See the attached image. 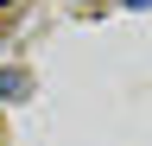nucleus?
Returning <instances> with one entry per match:
<instances>
[{
	"label": "nucleus",
	"instance_id": "f257e3e1",
	"mask_svg": "<svg viewBox=\"0 0 152 146\" xmlns=\"http://www.w3.org/2000/svg\"><path fill=\"white\" fill-rule=\"evenodd\" d=\"M0 95H7V102H26L32 95V76H26V70H0Z\"/></svg>",
	"mask_w": 152,
	"mask_h": 146
},
{
	"label": "nucleus",
	"instance_id": "f03ea898",
	"mask_svg": "<svg viewBox=\"0 0 152 146\" xmlns=\"http://www.w3.org/2000/svg\"><path fill=\"white\" fill-rule=\"evenodd\" d=\"M127 7H152V0H127Z\"/></svg>",
	"mask_w": 152,
	"mask_h": 146
},
{
	"label": "nucleus",
	"instance_id": "7ed1b4c3",
	"mask_svg": "<svg viewBox=\"0 0 152 146\" xmlns=\"http://www.w3.org/2000/svg\"><path fill=\"white\" fill-rule=\"evenodd\" d=\"M0 7H13V0H0Z\"/></svg>",
	"mask_w": 152,
	"mask_h": 146
}]
</instances>
